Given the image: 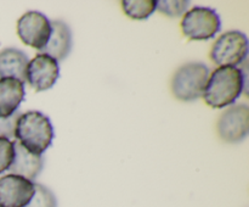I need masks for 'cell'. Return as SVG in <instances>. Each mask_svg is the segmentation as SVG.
<instances>
[{"instance_id":"6da1fadb","label":"cell","mask_w":249,"mask_h":207,"mask_svg":"<svg viewBox=\"0 0 249 207\" xmlns=\"http://www.w3.org/2000/svg\"><path fill=\"white\" fill-rule=\"evenodd\" d=\"M245 89L242 72L237 67H219L207 80L203 99L214 109L230 106L240 97Z\"/></svg>"},{"instance_id":"7a4b0ae2","label":"cell","mask_w":249,"mask_h":207,"mask_svg":"<svg viewBox=\"0 0 249 207\" xmlns=\"http://www.w3.org/2000/svg\"><path fill=\"white\" fill-rule=\"evenodd\" d=\"M53 134L48 116L40 111H27L17 118L14 136L29 152L43 155L53 143Z\"/></svg>"},{"instance_id":"3957f363","label":"cell","mask_w":249,"mask_h":207,"mask_svg":"<svg viewBox=\"0 0 249 207\" xmlns=\"http://www.w3.org/2000/svg\"><path fill=\"white\" fill-rule=\"evenodd\" d=\"M208 77L209 70L204 63H186L178 68L173 77V94L181 101H194L203 95Z\"/></svg>"},{"instance_id":"277c9868","label":"cell","mask_w":249,"mask_h":207,"mask_svg":"<svg viewBox=\"0 0 249 207\" xmlns=\"http://www.w3.org/2000/svg\"><path fill=\"white\" fill-rule=\"evenodd\" d=\"M181 29L191 40H208L221 29L220 16L211 7L195 6L184 15Z\"/></svg>"},{"instance_id":"5b68a950","label":"cell","mask_w":249,"mask_h":207,"mask_svg":"<svg viewBox=\"0 0 249 207\" xmlns=\"http://www.w3.org/2000/svg\"><path fill=\"white\" fill-rule=\"evenodd\" d=\"M248 56V39L240 31H231L221 34L214 43L211 57L219 67H236L242 65Z\"/></svg>"},{"instance_id":"8992f818","label":"cell","mask_w":249,"mask_h":207,"mask_svg":"<svg viewBox=\"0 0 249 207\" xmlns=\"http://www.w3.org/2000/svg\"><path fill=\"white\" fill-rule=\"evenodd\" d=\"M17 34L26 45L40 51L50 38V19L41 12H26L17 21Z\"/></svg>"},{"instance_id":"52a82bcc","label":"cell","mask_w":249,"mask_h":207,"mask_svg":"<svg viewBox=\"0 0 249 207\" xmlns=\"http://www.w3.org/2000/svg\"><path fill=\"white\" fill-rule=\"evenodd\" d=\"M249 132V107L246 104L232 105L220 116L218 133L226 143L242 141Z\"/></svg>"},{"instance_id":"ba28073f","label":"cell","mask_w":249,"mask_h":207,"mask_svg":"<svg viewBox=\"0 0 249 207\" xmlns=\"http://www.w3.org/2000/svg\"><path fill=\"white\" fill-rule=\"evenodd\" d=\"M60 77V67L55 58L45 54L36 55L28 62L26 71V82L36 92H44L53 87Z\"/></svg>"},{"instance_id":"9c48e42d","label":"cell","mask_w":249,"mask_h":207,"mask_svg":"<svg viewBox=\"0 0 249 207\" xmlns=\"http://www.w3.org/2000/svg\"><path fill=\"white\" fill-rule=\"evenodd\" d=\"M34 195V183L21 175L0 178V207H26Z\"/></svg>"},{"instance_id":"30bf717a","label":"cell","mask_w":249,"mask_h":207,"mask_svg":"<svg viewBox=\"0 0 249 207\" xmlns=\"http://www.w3.org/2000/svg\"><path fill=\"white\" fill-rule=\"evenodd\" d=\"M51 34L48 43L40 50V54H45L56 61L65 60L72 49V32L66 22L55 19L50 21Z\"/></svg>"},{"instance_id":"8fae6325","label":"cell","mask_w":249,"mask_h":207,"mask_svg":"<svg viewBox=\"0 0 249 207\" xmlns=\"http://www.w3.org/2000/svg\"><path fill=\"white\" fill-rule=\"evenodd\" d=\"M43 156L29 152L18 141H15L14 160L9 168L11 174L21 175V177L33 182L43 169Z\"/></svg>"},{"instance_id":"7c38bea8","label":"cell","mask_w":249,"mask_h":207,"mask_svg":"<svg viewBox=\"0 0 249 207\" xmlns=\"http://www.w3.org/2000/svg\"><path fill=\"white\" fill-rule=\"evenodd\" d=\"M24 99V83L15 78L0 79V118L16 113Z\"/></svg>"},{"instance_id":"4fadbf2b","label":"cell","mask_w":249,"mask_h":207,"mask_svg":"<svg viewBox=\"0 0 249 207\" xmlns=\"http://www.w3.org/2000/svg\"><path fill=\"white\" fill-rule=\"evenodd\" d=\"M28 56L16 48H6L0 51V79L15 78L26 83Z\"/></svg>"},{"instance_id":"5bb4252c","label":"cell","mask_w":249,"mask_h":207,"mask_svg":"<svg viewBox=\"0 0 249 207\" xmlns=\"http://www.w3.org/2000/svg\"><path fill=\"white\" fill-rule=\"evenodd\" d=\"M122 7L126 16L133 19H146L156 11V0H124Z\"/></svg>"},{"instance_id":"9a60e30c","label":"cell","mask_w":249,"mask_h":207,"mask_svg":"<svg viewBox=\"0 0 249 207\" xmlns=\"http://www.w3.org/2000/svg\"><path fill=\"white\" fill-rule=\"evenodd\" d=\"M26 207H57V201L49 188L34 183V195Z\"/></svg>"},{"instance_id":"2e32d148","label":"cell","mask_w":249,"mask_h":207,"mask_svg":"<svg viewBox=\"0 0 249 207\" xmlns=\"http://www.w3.org/2000/svg\"><path fill=\"white\" fill-rule=\"evenodd\" d=\"M189 6L190 1H185V0H172V1L160 0V1H157L156 10L169 17H179L189 11Z\"/></svg>"},{"instance_id":"e0dca14e","label":"cell","mask_w":249,"mask_h":207,"mask_svg":"<svg viewBox=\"0 0 249 207\" xmlns=\"http://www.w3.org/2000/svg\"><path fill=\"white\" fill-rule=\"evenodd\" d=\"M14 160V141L0 138V174L7 170Z\"/></svg>"},{"instance_id":"ac0fdd59","label":"cell","mask_w":249,"mask_h":207,"mask_svg":"<svg viewBox=\"0 0 249 207\" xmlns=\"http://www.w3.org/2000/svg\"><path fill=\"white\" fill-rule=\"evenodd\" d=\"M21 112L17 111L12 116L7 118H0V138L11 139L15 134V128H16L17 118L19 117Z\"/></svg>"}]
</instances>
